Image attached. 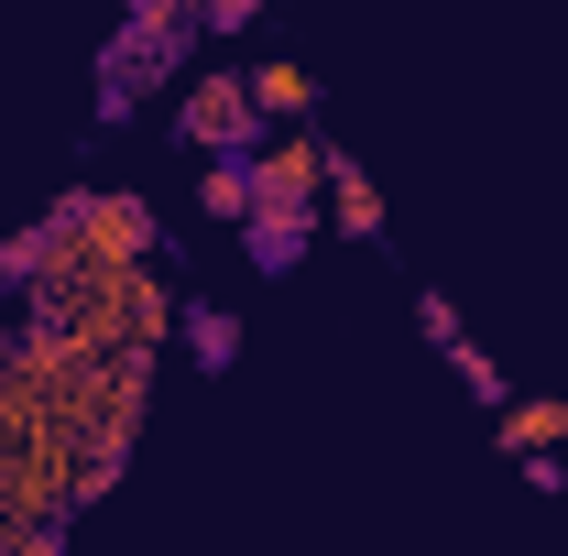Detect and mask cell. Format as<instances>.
I'll return each instance as SVG.
<instances>
[{"label": "cell", "mask_w": 568, "mask_h": 556, "mask_svg": "<svg viewBox=\"0 0 568 556\" xmlns=\"http://www.w3.org/2000/svg\"><path fill=\"white\" fill-rule=\"evenodd\" d=\"M252 208H274L284 229H328V132H306V121H284V132L252 142Z\"/></svg>", "instance_id": "1"}, {"label": "cell", "mask_w": 568, "mask_h": 556, "mask_svg": "<svg viewBox=\"0 0 568 556\" xmlns=\"http://www.w3.org/2000/svg\"><path fill=\"white\" fill-rule=\"evenodd\" d=\"M164 132L186 142V153H252L274 121H263V99H252L241 66H197L186 87H175V121H164Z\"/></svg>", "instance_id": "2"}, {"label": "cell", "mask_w": 568, "mask_h": 556, "mask_svg": "<svg viewBox=\"0 0 568 556\" xmlns=\"http://www.w3.org/2000/svg\"><path fill=\"white\" fill-rule=\"evenodd\" d=\"M164 251V218L132 186H77V274H110V262H153Z\"/></svg>", "instance_id": "3"}, {"label": "cell", "mask_w": 568, "mask_h": 556, "mask_svg": "<svg viewBox=\"0 0 568 556\" xmlns=\"http://www.w3.org/2000/svg\"><path fill=\"white\" fill-rule=\"evenodd\" d=\"M493 447H503V459L568 447V404H558V393H503V404H493Z\"/></svg>", "instance_id": "4"}, {"label": "cell", "mask_w": 568, "mask_h": 556, "mask_svg": "<svg viewBox=\"0 0 568 556\" xmlns=\"http://www.w3.org/2000/svg\"><path fill=\"white\" fill-rule=\"evenodd\" d=\"M328 229H351V240H372V251H383V229H394V218H383V186L361 175L339 142H328Z\"/></svg>", "instance_id": "5"}, {"label": "cell", "mask_w": 568, "mask_h": 556, "mask_svg": "<svg viewBox=\"0 0 568 556\" xmlns=\"http://www.w3.org/2000/svg\"><path fill=\"white\" fill-rule=\"evenodd\" d=\"M175 349H186V360H197V371H209V382H219V371H241V317L197 295V306L175 317Z\"/></svg>", "instance_id": "6"}, {"label": "cell", "mask_w": 568, "mask_h": 556, "mask_svg": "<svg viewBox=\"0 0 568 556\" xmlns=\"http://www.w3.org/2000/svg\"><path fill=\"white\" fill-rule=\"evenodd\" d=\"M197 218H219V229L252 218V153H197Z\"/></svg>", "instance_id": "7"}, {"label": "cell", "mask_w": 568, "mask_h": 556, "mask_svg": "<svg viewBox=\"0 0 568 556\" xmlns=\"http://www.w3.org/2000/svg\"><path fill=\"white\" fill-rule=\"evenodd\" d=\"M306 251H317V240H306V229H284L274 208H252V218H241V262H252L263 284H284L295 262H306Z\"/></svg>", "instance_id": "8"}, {"label": "cell", "mask_w": 568, "mask_h": 556, "mask_svg": "<svg viewBox=\"0 0 568 556\" xmlns=\"http://www.w3.org/2000/svg\"><path fill=\"white\" fill-rule=\"evenodd\" d=\"M241 76H252V99H263V121H274V132L317 110V76L295 66V55H263V66H241Z\"/></svg>", "instance_id": "9"}, {"label": "cell", "mask_w": 568, "mask_h": 556, "mask_svg": "<svg viewBox=\"0 0 568 556\" xmlns=\"http://www.w3.org/2000/svg\"><path fill=\"white\" fill-rule=\"evenodd\" d=\"M437 360H448V371H459V393H470V404H503V393H514V382H503V360L481 339H470V328H459V339L437 349Z\"/></svg>", "instance_id": "10"}, {"label": "cell", "mask_w": 568, "mask_h": 556, "mask_svg": "<svg viewBox=\"0 0 568 556\" xmlns=\"http://www.w3.org/2000/svg\"><path fill=\"white\" fill-rule=\"evenodd\" d=\"M416 328H426V349H448V339H459V295H437V284H416Z\"/></svg>", "instance_id": "11"}, {"label": "cell", "mask_w": 568, "mask_h": 556, "mask_svg": "<svg viewBox=\"0 0 568 556\" xmlns=\"http://www.w3.org/2000/svg\"><path fill=\"white\" fill-rule=\"evenodd\" d=\"M514 481L547 491V502H568V447H536V459H514Z\"/></svg>", "instance_id": "12"}]
</instances>
